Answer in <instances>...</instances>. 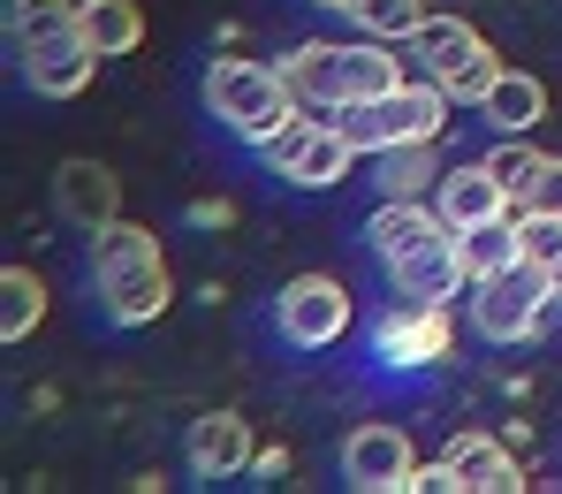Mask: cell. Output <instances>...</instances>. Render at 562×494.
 Segmentation results:
<instances>
[{"mask_svg":"<svg viewBox=\"0 0 562 494\" xmlns=\"http://www.w3.org/2000/svg\"><path fill=\"white\" fill-rule=\"evenodd\" d=\"M92 290L99 312L114 327H153L168 312V259H160V236L137 228V221H106L92 236Z\"/></svg>","mask_w":562,"mask_h":494,"instance_id":"cell-1","label":"cell"},{"mask_svg":"<svg viewBox=\"0 0 562 494\" xmlns=\"http://www.w3.org/2000/svg\"><path fill=\"white\" fill-rule=\"evenodd\" d=\"M205 106H213V122H221V130H236V137L267 145L281 122L296 114V92H289V77H281L274 61L228 54V61H213V69H205Z\"/></svg>","mask_w":562,"mask_h":494,"instance_id":"cell-2","label":"cell"},{"mask_svg":"<svg viewBox=\"0 0 562 494\" xmlns=\"http://www.w3.org/2000/svg\"><path fill=\"white\" fill-rule=\"evenodd\" d=\"M335 130L358 145V153H387V145H426V137H441L449 130V92L426 77V85H395V92L380 99H358V106H342L335 114Z\"/></svg>","mask_w":562,"mask_h":494,"instance_id":"cell-3","label":"cell"},{"mask_svg":"<svg viewBox=\"0 0 562 494\" xmlns=\"http://www.w3.org/2000/svg\"><path fill=\"white\" fill-rule=\"evenodd\" d=\"M259 153H267V168H274L281 183H296V191H335L358 168V145L335 122H312V114H289Z\"/></svg>","mask_w":562,"mask_h":494,"instance_id":"cell-4","label":"cell"},{"mask_svg":"<svg viewBox=\"0 0 562 494\" xmlns=\"http://www.w3.org/2000/svg\"><path fill=\"white\" fill-rule=\"evenodd\" d=\"M548 304H555L548 267L517 259V267H502V274H479V282H471V327H479L486 343H525V335L540 327V312H548Z\"/></svg>","mask_w":562,"mask_h":494,"instance_id":"cell-5","label":"cell"},{"mask_svg":"<svg viewBox=\"0 0 562 494\" xmlns=\"http://www.w3.org/2000/svg\"><path fill=\"white\" fill-rule=\"evenodd\" d=\"M411 54L426 61V77H434L449 99H479L494 77H502L494 46H486L471 23H457V15H426V23H418V38H411Z\"/></svg>","mask_w":562,"mask_h":494,"instance_id":"cell-6","label":"cell"},{"mask_svg":"<svg viewBox=\"0 0 562 494\" xmlns=\"http://www.w3.org/2000/svg\"><path fill=\"white\" fill-rule=\"evenodd\" d=\"M15 61H23V77H31V92H38V99H77L85 85H92V69L106 61V54L85 38V23H77V15H61L54 31L23 38V46H15Z\"/></svg>","mask_w":562,"mask_h":494,"instance_id":"cell-7","label":"cell"},{"mask_svg":"<svg viewBox=\"0 0 562 494\" xmlns=\"http://www.w3.org/2000/svg\"><path fill=\"white\" fill-rule=\"evenodd\" d=\"M274 327L289 350H327L342 327H350V290L335 274H296L289 290L274 296Z\"/></svg>","mask_w":562,"mask_h":494,"instance_id":"cell-8","label":"cell"},{"mask_svg":"<svg viewBox=\"0 0 562 494\" xmlns=\"http://www.w3.org/2000/svg\"><path fill=\"white\" fill-rule=\"evenodd\" d=\"M281 77H289L296 106H312V114H342V106L358 99V46H327V38H312V46H296V54L281 61Z\"/></svg>","mask_w":562,"mask_h":494,"instance_id":"cell-9","label":"cell"},{"mask_svg":"<svg viewBox=\"0 0 562 494\" xmlns=\"http://www.w3.org/2000/svg\"><path fill=\"white\" fill-rule=\"evenodd\" d=\"M411 472H418V449L403 426H358L342 441V480L358 494H411Z\"/></svg>","mask_w":562,"mask_h":494,"instance_id":"cell-10","label":"cell"},{"mask_svg":"<svg viewBox=\"0 0 562 494\" xmlns=\"http://www.w3.org/2000/svg\"><path fill=\"white\" fill-rule=\"evenodd\" d=\"M380 366H441L449 358V304H418V296H395V312L373 327Z\"/></svg>","mask_w":562,"mask_h":494,"instance_id":"cell-11","label":"cell"},{"mask_svg":"<svg viewBox=\"0 0 562 494\" xmlns=\"http://www.w3.org/2000/svg\"><path fill=\"white\" fill-rule=\"evenodd\" d=\"M54 205H61L69 228L99 236L106 221H122V176L99 168V160H61V168H54Z\"/></svg>","mask_w":562,"mask_h":494,"instance_id":"cell-12","label":"cell"},{"mask_svg":"<svg viewBox=\"0 0 562 494\" xmlns=\"http://www.w3.org/2000/svg\"><path fill=\"white\" fill-rule=\"evenodd\" d=\"M441 236H457V228H449L441 205H426V198H380L373 221H366V244L380 251V267H395V259H411V251H426V244H441Z\"/></svg>","mask_w":562,"mask_h":494,"instance_id":"cell-13","label":"cell"},{"mask_svg":"<svg viewBox=\"0 0 562 494\" xmlns=\"http://www.w3.org/2000/svg\"><path fill=\"white\" fill-rule=\"evenodd\" d=\"M434 205H441V221L449 228H479V221H494V213H517V198L502 191V176L479 160V168H449L441 183H434Z\"/></svg>","mask_w":562,"mask_h":494,"instance_id":"cell-14","label":"cell"},{"mask_svg":"<svg viewBox=\"0 0 562 494\" xmlns=\"http://www.w3.org/2000/svg\"><path fill=\"white\" fill-rule=\"evenodd\" d=\"M183 457H190V472H198V480H236V472L251 464V426H244L236 411H213V418H198V426H190Z\"/></svg>","mask_w":562,"mask_h":494,"instance_id":"cell-15","label":"cell"},{"mask_svg":"<svg viewBox=\"0 0 562 494\" xmlns=\"http://www.w3.org/2000/svg\"><path fill=\"white\" fill-rule=\"evenodd\" d=\"M387 282H395V296L449 304V296H457V282H471V267H464V251H457V236H441V244H426V251L395 259V267H387Z\"/></svg>","mask_w":562,"mask_h":494,"instance_id":"cell-16","label":"cell"},{"mask_svg":"<svg viewBox=\"0 0 562 494\" xmlns=\"http://www.w3.org/2000/svg\"><path fill=\"white\" fill-rule=\"evenodd\" d=\"M479 114H486L502 137H525V130L548 122V85H540L532 69H502V77L479 92Z\"/></svg>","mask_w":562,"mask_h":494,"instance_id":"cell-17","label":"cell"},{"mask_svg":"<svg viewBox=\"0 0 562 494\" xmlns=\"http://www.w3.org/2000/svg\"><path fill=\"white\" fill-rule=\"evenodd\" d=\"M449 464H457V480L464 494H517V457L494 441V434H464V441H449Z\"/></svg>","mask_w":562,"mask_h":494,"instance_id":"cell-18","label":"cell"},{"mask_svg":"<svg viewBox=\"0 0 562 494\" xmlns=\"http://www.w3.org/2000/svg\"><path fill=\"white\" fill-rule=\"evenodd\" d=\"M77 23L99 54H137L145 46V8L137 0H77Z\"/></svg>","mask_w":562,"mask_h":494,"instance_id":"cell-19","label":"cell"},{"mask_svg":"<svg viewBox=\"0 0 562 494\" xmlns=\"http://www.w3.org/2000/svg\"><path fill=\"white\" fill-rule=\"evenodd\" d=\"M457 251H464L471 282L517 267V259H525V244H517V213H494V221H479V228H457Z\"/></svg>","mask_w":562,"mask_h":494,"instance_id":"cell-20","label":"cell"},{"mask_svg":"<svg viewBox=\"0 0 562 494\" xmlns=\"http://www.w3.org/2000/svg\"><path fill=\"white\" fill-rule=\"evenodd\" d=\"M449 168H434V137L426 145H387V153H373V183L380 198H418L426 183H441Z\"/></svg>","mask_w":562,"mask_h":494,"instance_id":"cell-21","label":"cell"},{"mask_svg":"<svg viewBox=\"0 0 562 494\" xmlns=\"http://www.w3.org/2000/svg\"><path fill=\"white\" fill-rule=\"evenodd\" d=\"M38 319H46V282L31 267H8L0 274V343H23Z\"/></svg>","mask_w":562,"mask_h":494,"instance_id":"cell-22","label":"cell"},{"mask_svg":"<svg viewBox=\"0 0 562 494\" xmlns=\"http://www.w3.org/2000/svg\"><path fill=\"white\" fill-rule=\"evenodd\" d=\"M366 38H387V46H411L418 38V23H426V0H350L342 8Z\"/></svg>","mask_w":562,"mask_h":494,"instance_id":"cell-23","label":"cell"},{"mask_svg":"<svg viewBox=\"0 0 562 494\" xmlns=\"http://www.w3.org/2000/svg\"><path fill=\"white\" fill-rule=\"evenodd\" d=\"M486 168L502 176V191H509L517 205H525V198H532V183H540V168H548V153H532L525 137H502V145L486 153Z\"/></svg>","mask_w":562,"mask_h":494,"instance_id":"cell-24","label":"cell"},{"mask_svg":"<svg viewBox=\"0 0 562 494\" xmlns=\"http://www.w3.org/2000/svg\"><path fill=\"white\" fill-rule=\"evenodd\" d=\"M517 244L532 267H555L562 259V213H517Z\"/></svg>","mask_w":562,"mask_h":494,"instance_id":"cell-25","label":"cell"},{"mask_svg":"<svg viewBox=\"0 0 562 494\" xmlns=\"http://www.w3.org/2000/svg\"><path fill=\"white\" fill-rule=\"evenodd\" d=\"M61 15H77V0H15V8H8V38L23 46V38H38V31H54Z\"/></svg>","mask_w":562,"mask_h":494,"instance_id":"cell-26","label":"cell"},{"mask_svg":"<svg viewBox=\"0 0 562 494\" xmlns=\"http://www.w3.org/2000/svg\"><path fill=\"white\" fill-rule=\"evenodd\" d=\"M517 213H562V160H555V153H548V168H540V183H532V198H525Z\"/></svg>","mask_w":562,"mask_h":494,"instance_id":"cell-27","label":"cell"},{"mask_svg":"<svg viewBox=\"0 0 562 494\" xmlns=\"http://www.w3.org/2000/svg\"><path fill=\"white\" fill-rule=\"evenodd\" d=\"M411 494H464V480H457V464L441 457V464H418V472H411Z\"/></svg>","mask_w":562,"mask_h":494,"instance_id":"cell-28","label":"cell"},{"mask_svg":"<svg viewBox=\"0 0 562 494\" xmlns=\"http://www.w3.org/2000/svg\"><path fill=\"white\" fill-rule=\"evenodd\" d=\"M548 282H555V304H562V259H555V267H548Z\"/></svg>","mask_w":562,"mask_h":494,"instance_id":"cell-29","label":"cell"},{"mask_svg":"<svg viewBox=\"0 0 562 494\" xmlns=\"http://www.w3.org/2000/svg\"><path fill=\"white\" fill-rule=\"evenodd\" d=\"M312 8H350V0H312Z\"/></svg>","mask_w":562,"mask_h":494,"instance_id":"cell-30","label":"cell"}]
</instances>
